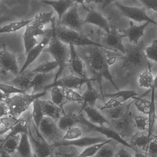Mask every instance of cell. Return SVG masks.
Masks as SVG:
<instances>
[{
	"instance_id": "1",
	"label": "cell",
	"mask_w": 157,
	"mask_h": 157,
	"mask_svg": "<svg viewBox=\"0 0 157 157\" xmlns=\"http://www.w3.org/2000/svg\"><path fill=\"white\" fill-rule=\"evenodd\" d=\"M107 49L101 47H79L78 54L86 63L94 77L98 82L101 90V94L103 96L102 81L103 78L109 81L114 88L119 91V87L113 79L110 71V66L116 61V56L109 57Z\"/></svg>"
},
{
	"instance_id": "2",
	"label": "cell",
	"mask_w": 157,
	"mask_h": 157,
	"mask_svg": "<svg viewBox=\"0 0 157 157\" xmlns=\"http://www.w3.org/2000/svg\"><path fill=\"white\" fill-rule=\"evenodd\" d=\"M51 23L52 28L50 40L48 47L43 50V52L49 54L59 65L58 71L55 74L53 80L55 81L61 77L64 70L68 66L70 49L68 48V45L60 40L57 36L56 30L57 24L55 17L53 18Z\"/></svg>"
},
{
	"instance_id": "3",
	"label": "cell",
	"mask_w": 157,
	"mask_h": 157,
	"mask_svg": "<svg viewBox=\"0 0 157 157\" xmlns=\"http://www.w3.org/2000/svg\"><path fill=\"white\" fill-rule=\"evenodd\" d=\"M46 95V91L36 94L19 93L8 96L4 102L8 108L9 116L19 119L35 100Z\"/></svg>"
},
{
	"instance_id": "4",
	"label": "cell",
	"mask_w": 157,
	"mask_h": 157,
	"mask_svg": "<svg viewBox=\"0 0 157 157\" xmlns=\"http://www.w3.org/2000/svg\"><path fill=\"white\" fill-rule=\"evenodd\" d=\"M125 47V53L121 57L122 68L130 73L142 67L147 59L145 53L144 41H141L137 45L127 43Z\"/></svg>"
},
{
	"instance_id": "5",
	"label": "cell",
	"mask_w": 157,
	"mask_h": 157,
	"mask_svg": "<svg viewBox=\"0 0 157 157\" xmlns=\"http://www.w3.org/2000/svg\"><path fill=\"white\" fill-rule=\"evenodd\" d=\"M56 30L58 38L60 40L67 45H72L75 47L77 46L78 47L96 46L110 50L101 43L91 40L81 32L70 29L58 24L56 25Z\"/></svg>"
},
{
	"instance_id": "6",
	"label": "cell",
	"mask_w": 157,
	"mask_h": 157,
	"mask_svg": "<svg viewBox=\"0 0 157 157\" xmlns=\"http://www.w3.org/2000/svg\"><path fill=\"white\" fill-rule=\"evenodd\" d=\"M79 124L85 126L86 128L88 131L98 133L102 135H104L106 138H109V140H111L112 141L114 140L117 143L122 145L124 146L131 148L135 152L138 151V150L133 147L129 143L125 141L121 135H119L117 133L112 130L109 127H105L104 125L99 126V125L93 124L89 121L82 115H79Z\"/></svg>"
},
{
	"instance_id": "7",
	"label": "cell",
	"mask_w": 157,
	"mask_h": 157,
	"mask_svg": "<svg viewBox=\"0 0 157 157\" xmlns=\"http://www.w3.org/2000/svg\"><path fill=\"white\" fill-rule=\"evenodd\" d=\"M116 8L120 11L123 16L138 23L147 22L157 26V22L149 16L146 9L142 7L128 6L116 1L114 3Z\"/></svg>"
},
{
	"instance_id": "8",
	"label": "cell",
	"mask_w": 157,
	"mask_h": 157,
	"mask_svg": "<svg viewBox=\"0 0 157 157\" xmlns=\"http://www.w3.org/2000/svg\"><path fill=\"white\" fill-rule=\"evenodd\" d=\"M125 36L119 31L116 27L111 26L110 31L101 37V43L111 51H119L124 55L125 53V45L123 43V39Z\"/></svg>"
},
{
	"instance_id": "9",
	"label": "cell",
	"mask_w": 157,
	"mask_h": 157,
	"mask_svg": "<svg viewBox=\"0 0 157 157\" xmlns=\"http://www.w3.org/2000/svg\"><path fill=\"white\" fill-rule=\"evenodd\" d=\"M90 81L95 82L96 81L95 78H83L78 77L71 74L61 77L56 81H53L46 86L44 88V90L47 91L52 88L59 87L61 88H70L74 89H81V88L85 84H86Z\"/></svg>"
},
{
	"instance_id": "10",
	"label": "cell",
	"mask_w": 157,
	"mask_h": 157,
	"mask_svg": "<svg viewBox=\"0 0 157 157\" xmlns=\"http://www.w3.org/2000/svg\"><path fill=\"white\" fill-rule=\"evenodd\" d=\"M19 71L15 55L7 50L3 44L2 49L0 50V74L6 75L10 73L16 77Z\"/></svg>"
},
{
	"instance_id": "11",
	"label": "cell",
	"mask_w": 157,
	"mask_h": 157,
	"mask_svg": "<svg viewBox=\"0 0 157 157\" xmlns=\"http://www.w3.org/2000/svg\"><path fill=\"white\" fill-rule=\"evenodd\" d=\"M78 2L76 1L62 18L61 19L58 21V25L81 32L85 23L84 20L80 18L78 13Z\"/></svg>"
},
{
	"instance_id": "12",
	"label": "cell",
	"mask_w": 157,
	"mask_h": 157,
	"mask_svg": "<svg viewBox=\"0 0 157 157\" xmlns=\"http://www.w3.org/2000/svg\"><path fill=\"white\" fill-rule=\"evenodd\" d=\"M69 46L70 58L68 66L71 73L80 78H89L85 62L78 54L74 46L69 45Z\"/></svg>"
},
{
	"instance_id": "13",
	"label": "cell",
	"mask_w": 157,
	"mask_h": 157,
	"mask_svg": "<svg viewBox=\"0 0 157 157\" xmlns=\"http://www.w3.org/2000/svg\"><path fill=\"white\" fill-rule=\"evenodd\" d=\"M139 96V94L133 90H120L116 93L105 94L103 95V98H107L109 100L101 108V111L118 107L124 104L127 100Z\"/></svg>"
},
{
	"instance_id": "14",
	"label": "cell",
	"mask_w": 157,
	"mask_h": 157,
	"mask_svg": "<svg viewBox=\"0 0 157 157\" xmlns=\"http://www.w3.org/2000/svg\"><path fill=\"white\" fill-rule=\"evenodd\" d=\"M40 131L44 139L50 145L57 143L56 140L59 136V131H61L56 120L49 118L44 117L39 127Z\"/></svg>"
},
{
	"instance_id": "15",
	"label": "cell",
	"mask_w": 157,
	"mask_h": 157,
	"mask_svg": "<svg viewBox=\"0 0 157 157\" xmlns=\"http://www.w3.org/2000/svg\"><path fill=\"white\" fill-rule=\"evenodd\" d=\"M109 127L116 132L123 138L132 137L133 135L135 124L127 115L122 118L109 121Z\"/></svg>"
},
{
	"instance_id": "16",
	"label": "cell",
	"mask_w": 157,
	"mask_h": 157,
	"mask_svg": "<svg viewBox=\"0 0 157 157\" xmlns=\"http://www.w3.org/2000/svg\"><path fill=\"white\" fill-rule=\"evenodd\" d=\"M48 30H46V33L41 41H40L37 45H36L26 54L25 61L20 69L18 75L20 74L27 70L28 67L37 59L41 53L43 52L46 46L48 44L51 36V29L48 31Z\"/></svg>"
},
{
	"instance_id": "17",
	"label": "cell",
	"mask_w": 157,
	"mask_h": 157,
	"mask_svg": "<svg viewBox=\"0 0 157 157\" xmlns=\"http://www.w3.org/2000/svg\"><path fill=\"white\" fill-rule=\"evenodd\" d=\"M53 18V12L51 11L47 13H42L36 15L33 21L28 25L35 37L45 35L46 30H44L45 26L51 23Z\"/></svg>"
},
{
	"instance_id": "18",
	"label": "cell",
	"mask_w": 157,
	"mask_h": 157,
	"mask_svg": "<svg viewBox=\"0 0 157 157\" xmlns=\"http://www.w3.org/2000/svg\"><path fill=\"white\" fill-rule=\"evenodd\" d=\"M87 14L84 19V23L94 25L104 30L106 33L110 31L111 26L107 18L99 11L93 8H89Z\"/></svg>"
},
{
	"instance_id": "19",
	"label": "cell",
	"mask_w": 157,
	"mask_h": 157,
	"mask_svg": "<svg viewBox=\"0 0 157 157\" xmlns=\"http://www.w3.org/2000/svg\"><path fill=\"white\" fill-rule=\"evenodd\" d=\"M149 23L147 22L137 26L133 21L130 22V26L125 29H119V31L129 39L131 44L137 45L140 40L144 35V31Z\"/></svg>"
},
{
	"instance_id": "20",
	"label": "cell",
	"mask_w": 157,
	"mask_h": 157,
	"mask_svg": "<svg viewBox=\"0 0 157 157\" xmlns=\"http://www.w3.org/2000/svg\"><path fill=\"white\" fill-rule=\"evenodd\" d=\"M108 139H105L104 137H80L76 140L73 141H59L51 145V147L56 146L60 145H66L72 146L75 147H87L99 143H103L107 141Z\"/></svg>"
},
{
	"instance_id": "21",
	"label": "cell",
	"mask_w": 157,
	"mask_h": 157,
	"mask_svg": "<svg viewBox=\"0 0 157 157\" xmlns=\"http://www.w3.org/2000/svg\"><path fill=\"white\" fill-rule=\"evenodd\" d=\"M36 74L32 72V70H26L13 79L5 83L26 92L30 89V84Z\"/></svg>"
},
{
	"instance_id": "22",
	"label": "cell",
	"mask_w": 157,
	"mask_h": 157,
	"mask_svg": "<svg viewBox=\"0 0 157 157\" xmlns=\"http://www.w3.org/2000/svg\"><path fill=\"white\" fill-rule=\"evenodd\" d=\"M92 81H90L86 84L87 88L82 95L83 103L80 109V112L86 106L95 108L98 100L104 99L103 96L92 85Z\"/></svg>"
},
{
	"instance_id": "23",
	"label": "cell",
	"mask_w": 157,
	"mask_h": 157,
	"mask_svg": "<svg viewBox=\"0 0 157 157\" xmlns=\"http://www.w3.org/2000/svg\"><path fill=\"white\" fill-rule=\"evenodd\" d=\"M55 74L51 73L49 74H36L31 81L30 89L32 88V94L40 93L39 91L44 89L45 87L49 84L50 81L55 78ZM45 91V90H44Z\"/></svg>"
},
{
	"instance_id": "24",
	"label": "cell",
	"mask_w": 157,
	"mask_h": 157,
	"mask_svg": "<svg viewBox=\"0 0 157 157\" xmlns=\"http://www.w3.org/2000/svg\"><path fill=\"white\" fill-rule=\"evenodd\" d=\"M31 118L32 117L30 113H27V112L24 113L19 118V121L10 130L4 139L17 135L28 133L29 125Z\"/></svg>"
},
{
	"instance_id": "25",
	"label": "cell",
	"mask_w": 157,
	"mask_h": 157,
	"mask_svg": "<svg viewBox=\"0 0 157 157\" xmlns=\"http://www.w3.org/2000/svg\"><path fill=\"white\" fill-rule=\"evenodd\" d=\"M76 1L60 0V1H44L43 2L53 8L58 15L59 21L73 6Z\"/></svg>"
},
{
	"instance_id": "26",
	"label": "cell",
	"mask_w": 157,
	"mask_h": 157,
	"mask_svg": "<svg viewBox=\"0 0 157 157\" xmlns=\"http://www.w3.org/2000/svg\"><path fill=\"white\" fill-rule=\"evenodd\" d=\"M82 111L86 114L89 121L99 126H103L104 124H109V121L102 115L99 111L92 107H86L84 108Z\"/></svg>"
},
{
	"instance_id": "27",
	"label": "cell",
	"mask_w": 157,
	"mask_h": 157,
	"mask_svg": "<svg viewBox=\"0 0 157 157\" xmlns=\"http://www.w3.org/2000/svg\"><path fill=\"white\" fill-rule=\"evenodd\" d=\"M151 139H149L147 131H139L133 135L131 137L130 144L137 150L147 151L148 144Z\"/></svg>"
},
{
	"instance_id": "28",
	"label": "cell",
	"mask_w": 157,
	"mask_h": 157,
	"mask_svg": "<svg viewBox=\"0 0 157 157\" xmlns=\"http://www.w3.org/2000/svg\"><path fill=\"white\" fill-rule=\"evenodd\" d=\"M151 98L150 102V110L147 115V117L149 122V127L147 131V134L149 139H151V137L153 135L154 131H155V126L156 121L157 118L156 111L155 103V88L153 87L151 89Z\"/></svg>"
},
{
	"instance_id": "29",
	"label": "cell",
	"mask_w": 157,
	"mask_h": 157,
	"mask_svg": "<svg viewBox=\"0 0 157 157\" xmlns=\"http://www.w3.org/2000/svg\"><path fill=\"white\" fill-rule=\"evenodd\" d=\"M28 134L32 145V148L42 145L48 143L40 133L39 129L36 126L32 118L29 121Z\"/></svg>"
},
{
	"instance_id": "30",
	"label": "cell",
	"mask_w": 157,
	"mask_h": 157,
	"mask_svg": "<svg viewBox=\"0 0 157 157\" xmlns=\"http://www.w3.org/2000/svg\"><path fill=\"white\" fill-rule=\"evenodd\" d=\"M40 105L45 117H49L53 120H59L61 117V109L54 104L51 100H40Z\"/></svg>"
},
{
	"instance_id": "31",
	"label": "cell",
	"mask_w": 157,
	"mask_h": 157,
	"mask_svg": "<svg viewBox=\"0 0 157 157\" xmlns=\"http://www.w3.org/2000/svg\"><path fill=\"white\" fill-rule=\"evenodd\" d=\"M33 148L28 134L21 135V139L16 153L20 157H34Z\"/></svg>"
},
{
	"instance_id": "32",
	"label": "cell",
	"mask_w": 157,
	"mask_h": 157,
	"mask_svg": "<svg viewBox=\"0 0 157 157\" xmlns=\"http://www.w3.org/2000/svg\"><path fill=\"white\" fill-rule=\"evenodd\" d=\"M79 115L71 111L68 113H65L59 120L58 126L62 131H67L68 129L75 126L79 124Z\"/></svg>"
},
{
	"instance_id": "33",
	"label": "cell",
	"mask_w": 157,
	"mask_h": 157,
	"mask_svg": "<svg viewBox=\"0 0 157 157\" xmlns=\"http://www.w3.org/2000/svg\"><path fill=\"white\" fill-rule=\"evenodd\" d=\"M51 147L54 157H77L80 153L78 148L72 146L60 145Z\"/></svg>"
},
{
	"instance_id": "34",
	"label": "cell",
	"mask_w": 157,
	"mask_h": 157,
	"mask_svg": "<svg viewBox=\"0 0 157 157\" xmlns=\"http://www.w3.org/2000/svg\"><path fill=\"white\" fill-rule=\"evenodd\" d=\"M148 69L142 72L138 76V83L139 86L143 88L148 89L147 93L154 87L155 77L152 73L150 64L148 62Z\"/></svg>"
},
{
	"instance_id": "35",
	"label": "cell",
	"mask_w": 157,
	"mask_h": 157,
	"mask_svg": "<svg viewBox=\"0 0 157 157\" xmlns=\"http://www.w3.org/2000/svg\"><path fill=\"white\" fill-rule=\"evenodd\" d=\"M21 139V135H17L4 139L0 145V151H4L9 155H13L16 152Z\"/></svg>"
},
{
	"instance_id": "36",
	"label": "cell",
	"mask_w": 157,
	"mask_h": 157,
	"mask_svg": "<svg viewBox=\"0 0 157 157\" xmlns=\"http://www.w3.org/2000/svg\"><path fill=\"white\" fill-rule=\"evenodd\" d=\"M132 103L129 105L122 104L120 106L104 110L106 115L110 120H115L126 116L129 111V107Z\"/></svg>"
},
{
	"instance_id": "37",
	"label": "cell",
	"mask_w": 157,
	"mask_h": 157,
	"mask_svg": "<svg viewBox=\"0 0 157 157\" xmlns=\"http://www.w3.org/2000/svg\"><path fill=\"white\" fill-rule=\"evenodd\" d=\"M32 21L33 18L27 20H21L9 23L0 28V34L16 32L23 28L26 27Z\"/></svg>"
},
{
	"instance_id": "38",
	"label": "cell",
	"mask_w": 157,
	"mask_h": 157,
	"mask_svg": "<svg viewBox=\"0 0 157 157\" xmlns=\"http://www.w3.org/2000/svg\"><path fill=\"white\" fill-rule=\"evenodd\" d=\"M36 37H35L30 29L27 26L23 35V41L26 55L39 42Z\"/></svg>"
},
{
	"instance_id": "39",
	"label": "cell",
	"mask_w": 157,
	"mask_h": 157,
	"mask_svg": "<svg viewBox=\"0 0 157 157\" xmlns=\"http://www.w3.org/2000/svg\"><path fill=\"white\" fill-rule=\"evenodd\" d=\"M51 101L55 105L59 107L63 112H64L63 106L68 102L63 96L62 91V88L59 87H54L52 88Z\"/></svg>"
},
{
	"instance_id": "40",
	"label": "cell",
	"mask_w": 157,
	"mask_h": 157,
	"mask_svg": "<svg viewBox=\"0 0 157 157\" xmlns=\"http://www.w3.org/2000/svg\"><path fill=\"white\" fill-rule=\"evenodd\" d=\"M19 120V119L10 116L0 119V135H3L9 132Z\"/></svg>"
},
{
	"instance_id": "41",
	"label": "cell",
	"mask_w": 157,
	"mask_h": 157,
	"mask_svg": "<svg viewBox=\"0 0 157 157\" xmlns=\"http://www.w3.org/2000/svg\"><path fill=\"white\" fill-rule=\"evenodd\" d=\"M33 110L31 113V117L36 126L39 128L40 123L45 117L40 102V99L35 100L33 104Z\"/></svg>"
},
{
	"instance_id": "42",
	"label": "cell",
	"mask_w": 157,
	"mask_h": 157,
	"mask_svg": "<svg viewBox=\"0 0 157 157\" xmlns=\"http://www.w3.org/2000/svg\"><path fill=\"white\" fill-rule=\"evenodd\" d=\"M59 67V65L56 61H51L41 64L32 71L35 74H49Z\"/></svg>"
},
{
	"instance_id": "43",
	"label": "cell",
	"mask_w": 157,
	"mask_h": 157,
	"mask_svg": "<svg viewBox=\"0 0 157 157\" xmlns=\"http://www.w3.org/2000/svg\"><path fill=\"white\" fill-rule=\"evenodd\" d=\"M133 103L138 111L147 115L150 110L151 102L142 97L137 96L134 98Z\"/></svg>"
},
{
	"instance_id": "44",
	"label": "cell",
	"mask_w": 157,
	"mask_h": 157,
	"mask_svg": "<svg viewBox=\"0 0 157 157\" xmlns=\"http://www.w3.org/2000/svg\"><path fill=\"white\" fill-rule=\"evenodd\" d=\"M65 132V134L62 138L63 141H73L80 138L82 135L81 128L76 125L71 127Z\"/></svg>"
},
{
	"instance_id": "45",
	"label": "cell",
	"mask_w": 157,
	"mask_h": 157,
	"mask_svg": "<svg viewBox=\"0 0 157 157\" xmlns=\"http://www.w3.org/2000/svg\"><path fill=\"white\" fill-rule=\"evenodd\" d=\"M63 94L65 99L70 102H83L82 95L78 94L72 89L67 88H61Z\"/></svg>"
},
{
	"instance_id": "46",
	"label": "cell",
	"mask_w": 157,
	"mask_h": 157,
	"mask_svg": "<svg viewBox=\"0 0 157 157\" xmlns=\"http://www.w3.org/2000/svg\"><path fill=\"white\" fill-rule=\"evenodd\" d=\"M135 127L140 131H147L149 122L147 116L137 115L134 118Z\"/></svg>"
},
{
	"instance_id": "47",
	"label": "cell",
	"mask_w": 157,
	"mask_h": 157,
	"mask_svg": "<svg viewBox=\"0 0 157 157\" xmlns=\"http://www.w3.org/2000/svg\"><path fill=\"white\" fill-rule=\"evenodd\" d=\"M147 59L157 63V39L153 40L149 46L145 49Z\"/></svg>"
},
{
	"instance_id": "48",
	"label": "cell",
	"mask_w": 157,
	"mask_h": 157,
	"mask_svg": "<svg viewBox=\"0 0 157 157\" xmlns=\"http://www.w3.org/2000/svg\"><path fill=\"white\" fill-rule=\"evenodd\" d=\"M0 91L7 96H10L19 93H26L25 91L20 90L13 86L7 84L6 83H0Z\"/></svg>"
},
{
	"instance_id": "49",
	"label": "cell",
	"mask_w": 157,
	"mask_h": 157,
	"mask_svg": "<svg viewBox=\"0 0 157 157\" xmlns=\"http://www.w3.org/2000/svg\"><path fill=\"white\" fill-rule=\"evenodd\" d=\"M109 143L102 146L98 151L94 157H113L114 155V150Z\"/></svg>"
},
{
	"instance_id": "50",
	"label": "cell",
	"mask_w": 157,
	"mask_h": 157,
	"mask_svg": "<svg viewBox=\"0 0 157 157\" xmlns=\"http://www.w3.org/2000/svg\"><path fill=\"white\" fill-rule=\"evenodd\" d=\"M146 153L150 156L157 157V135L151 137Z\"/></svg>"
},
{
	"instance_id": "51",
	"label": "cell",
	"mask_w": 157,
	"mask_h": 157,
	"mask_svg": "<svg viewBox=\"0 0 157 157\" xmlns=\"http://www.w3.org/2000/svg\"><path fill=\"white\" fill-rule=\"evenodd\" d=\"M147 11L151 10L157 13V0H140Z\"/></svg>"
},
{
	"instance_id": "52",
	"label": "cell",
	"mask_w": 157,
	"mask_h": 157,
	"mask_svg": "<svg viewBox=\"0 0 157 157\" xmlns=\"http://www.w3.org/2000/svg\"><path fill=\"white\" fill-rule=\"evenodd\" d=\"M9 116L8 108L4 102L0 103V119Z\"/></svg>"
},
{
	"instance_id": "53",
	"label": "cell",
	"mask_w": 157,
	"mask_h": 157,
	"mask_svg": "<svg viewBox=\"0 0 157 157\" xmlns=\"http://www.w3.org/2000/svg\"><path fill=\"white\" fill-rule=\"evenodd\" d=\"M115 157H132L131 154L123 147H121L116 154L114 155Z\"/></svg>"
},
{
	"instance_id": "54",
	"label": "cell",
	"mask_w": 157,
	"mask_h": 157,
	"mask_svg": "<svg viewBox=\"0 0 157 157\" xmlns=\"http://www.w3.org/2000/svg\"><path fill=\"white\" fill-rule=\"evenodd\" d=\"M134 156L133 157H147V154L143 153L142 151H138L135 152Z\"/></svg>"
},
{
	"instance_id": "55",
	"label": "cell",
	"mask_w": 157,
	"mask_h": 157,
	"mask_svg": "<svg viewBox=\"0 0 157 157\" xmlns=\"http://www.w3.org/2000/svg\"><path fill=\"white\" fill-rule=\"evenodd\" d=\"M8 96L5 95L2 92L0 91V103H1V102H4Z\"/></svg>"
},
{
	"instance_id": "56",
	"label": "cell",
	"mask_w": 157,
	"mask_h": 157,
	"mask_svg": "<svg viewBox=\"0 0 157 157\" xmlns=\"http://www.w3.org/2000/svg\"><path fill=\"white\" fill-rule=\"evenodd\" d=\"M0 157H12L11 155H9V154H7L4 151H0Z\"/></svg>"
},
{
	"instance_id": "57",
	"label": "cell",
	"mask_w": 157,
	"mask_h": 157,
	"mask_svg": "<svg viewBox=\"0 0 157 157\" xmlns=\"http://www.w3.org/2000/svg\"><path fill=\"white\" fill-rule=\"evenodd\" d=\"M10 18H0V25L3 22H5V21H8V20H10Z\"/></svg>"
},
{
	"instance_id": "58",
	"label": "cell",
	"mask_w": 157,
	"mask_h": 157,
	"mask_svg": "<svg viewBox=\"0 0 157 157\" xmlns=\"http://www.w3.org/2000/svg\"><path fill=\"white\" fill-rule=\"evenodd\" d=\"M154 87L155 89H157V74L155 77V80H154Z\"/></svg>"
},
{
	"instance_id": "59",
	"label": "cell",
	"mask_w": 157,
	"mask_h": 157,
	"mask_svg": "<svg viewBox=\"0 0 157 157\" xmlns=\"http://www.w3.org/2000/svg\"><path fill=\"white\" fill-rule=\"evenodd\" d=\"M34 157H35V156H34Z\"/></svg>"
}]
</instances>
